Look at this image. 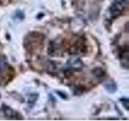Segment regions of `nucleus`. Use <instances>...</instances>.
I'll return each instance as SVG.
<instances>
[{
	"instance_id": "nucleus-1",
	"label": "nucleus",
	"mask_w": 129,
	"mask_h": 121,
	"mask_svg": "<svg viewBox=\"0 0 129 121\" xmlns=\"http://www.w3.org/2000/svg\"><path fill=\"white\" fill-rule=\"evenodd\" d=\"M128 6V0H115L110 7V13L112 17L116 18L123 13Z\"/></svg>"
},
{
	"instance_id": "nucleus-2",
	"label": "nucleus",
	"mask_w": 129,
	"mask_h": 121,
	"mask_svg": "<svg viewBox=\"0 0 129 121\" xmlns=\"http://www.w3.org/2000/svg\"><path fill=\"white\" fill-rule=\"evenodd\" d=\"M3 114L5 116L7 117H9V118H11V119H22V116L20 115L19 113H17L15 111H14L13 109H11V107L6 106V105H3Z\"/></svg>"
},
{
	"instance_id": "nucleus-3",
	"label": "nucleus",
	"mask_w": 129,
	"mask_h": 121,
	"mask_svg": "<svg viewBox=\"0 0 129 121\" xmlns=\"http://www.w3.org/2000/svg\"><path fill=\"white\" fill-rule=\"evenodd\" d=\"M68 66L72 70H81L83 66V63L78 57H74L68 60Z\"/></svg>"
},
{
	"instance_id": "nucleus-4",
	"label": "nucleus",
	"mask_w": 129,
	"mask_h": 121,
	"mask_svg": "<svg viewBox=\"0 0 129 121\" xmlns=\"http://www.w3.org/2000/svg\"><path fill=\"white\" fill-rule=\"evenodd\" d=\"M104 87L110 93H115L117 90V85L114 81H109L108 82L105 83Z\"/></svg>"
},
{
	"instance_id": "nucleus-5",
	"label": "nucleus",
	"mask_w": 129,
	"mask_h": 121,
	"mask_svg": "<svg viewBox=\"0 0 129 121\" xmlns=\"http://www.w3.org/2000/svg\"><path fill=\"white\" fill-rule=\"evenodd\" d=\"M92 74L97 78H103L105 76V72L103 69L101 68H95L94 70L92 71Z\"/></svg>"
},
{
	"instance_id": "nucleus-6",
	"label": "nucleus",
	"mask_w": 129,
	"mask_h": 121,
	"mask_svg": "<svg viewBox=\"0 0 129 121\" xmlns=\"http://www.w3.org/2000/svg\"><path fill=\"white\" fill-rule=\"evenodd\" d=\"M38 95L37 94H31L29 98H28V104L30 105V106H33L34 103L36 102V100L38 99Z\"/></svg>"
},
{
	"instance_id": "nucleus-7",
	"label": "nucleus",
	"mask_w": 129,
	"mask_h": 121,
	"mask_svg": "<svg viewBox=\"0 0 129 121\" xmlns=\"http://www.w3.org/2000/svg\"><path fill=\"white\" fill-rule=\"evenodd\" d=\"M120 102L123 103L125 109H126V110H128V108H129V100H128V99L122 98V99H120Z\"/></svg>"
},
{
	"instance_id": "nucleus-8",
	"label": "nucleus",
	"mask_w": 129,
	"mask_h": 121,
	"mask_svg": "<svg viewBox=\"0 0 129 121\" xmlns=\"http://www.w3.org/2000/svg\"><path fill=\"white\" fill-rule=\"evenodd\" d=\"M15 17H17L19 20H22L24 18V15H23V13L22 11H16V13H15Z\"/></svg>"
},
{
	"instance_id": "nucleus-9",
	"label": "nucleus",
	"mask_w": 129,
	"mask_h": 121,
	"mask_svg": "<svg viewBox=\"0 0 129 121\" xmlns=\"http://www.w3.org/2000/svg\"><path fill=\"white\" fill-rule=\"evenodd\" d=\"M56 93H57V95H59L60 97H61V98L62 99H67V95H66V94H63V93L61 92V91H57V92H56Z\"/></svg>"
},
{
	"instance_id": "nucleus-10",
	"label": "nucleus",
	"mask_w": 129,
	"mask_h": 121,
	"mask_svg": "<svg viewBox=\"0 0 129 121\" xmlns=\"http://www.w3.org/2000/svg\"><path fill=\"white\" fill-rule=\"evenodd\" d=\"M0 3H1L3 5H7L10 3V0H0Z\"/></svg>"
},
{
	"instance_id": "nucleus-11",
	"label": "nucleus",
	"mask_w": 129,
	"mask_h": 121,
	"mask_svg": "<svg viewBox=\"0 0 129 121\" xmlns=\"http://www.w3.org/2000/svg\"><path fill=\"white\" fill-rule=\"evenodd\" d=\"M0 97H1V95H0Z\"/></svg>"
}]
</instances>
